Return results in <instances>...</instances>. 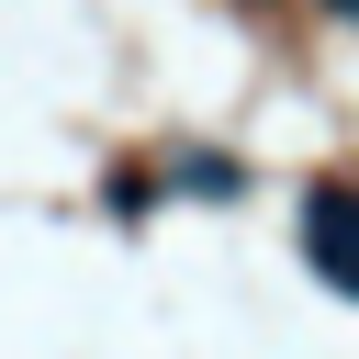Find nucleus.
Instances as JSON below:
<instances>
[{"label":"nucleus","mask_w":359,"mask_h":359,"mask_svg":"<svg viewBox=\"0 0 359 359\" xmlns=\"http://www.w3.org/2000/svg\"><path fill=\"white\" fill-rule=\"evenodd\" d=\"M303 258H314L337 292H359V191H348V180H325V191L303 202Z\"/></svg>","instance_id":"1"},{"label":"nucleus","mask_w":359,"mask_h":359,"mask_svg":"<svg viewBox=\"0 0 359 359\" xmlns=\"http://www.w3.org/2000/svg\"><path fill=\"white\" fill-rule=\"evenodd\" d=\"M337 11H359V0H337Z\"/></svg>","instance_id":"2"}]
</instances>
